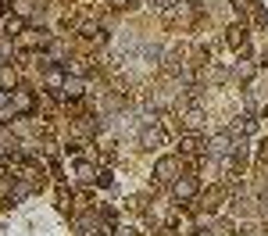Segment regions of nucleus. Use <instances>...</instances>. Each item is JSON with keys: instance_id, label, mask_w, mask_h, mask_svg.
I'll return each mask as SVG.
<instances>
[{"instance_id": "1", "label": "nucleus", "mask_w": 268, "mask_h": 236, "mask_svg": "<svg viewBox=\"0 0 268 236\" xmlns=\"http://www.w3.org/2000/svg\"><path fill=\"white\" fill-rule=\"evenodd\" d=\"M175 172H179V161H175V158H161V161H158V179L172 182V179H175Z\"/></svg>"}, {"instance_id": "2", "label": "nucleus", "mask_w": 268, "mask_h": 236, "mask_svg": "<svg viewBox=\"0 0 268 236\" xmlns=\"http://www.w3.org/2000/svg\"><path fill=\"white\" fill-rule=\"evenodd\" d=\"M193 193H197V179H193V175L175 179V197H193Z\"/></svg>"}, {"instance_id": "3", "label": "nucleus", "mask_w": 268, "mask_h": 236, "mask_svg": "<svg viewBox=\"0 0 268 236\" xmlns=\"http://www.w3.org/2000/svg\"><path fill=\"white\" fill-rule=\"evenodd\" d=\"M207 150H211V154H225V150H229V133H218V136L207 143Z\"/></svg>"}, {"instance_id": "4", "label": "nucleus", "mask_w": 268, "mask_h": 236, "mask_svg": "<svg viewBox=\"0 0 268 236\" xmlns=\"http://www.w3.org/2000/svg\"><path fill=\"white\" fill-rule=\"evenodd\" d=\"M11 104H15V108H18V111H33V97H29V93H25V90H18V93H15V97H11Z\"/></svg>"}, {"instance_id": "5", "label": "nucleus", "mask_w": 268, "mask_h": 236, "mask_svg": "<svg viewBox=\"0 0 268 236\" xmlns=\"http://www.w3.org/2000/svg\"><path fill=\"white\" fill-rule=\"evenodd\" d=\"M161 143V129H143V147H158Z\"/></svg>"}, {"instance_id": "6", "label": "nucleus", "mask_w": 268, "mask_h": 236, "mask_svg": "<svg viewBox=\"0 0 268 236\" xmlns=\"http://www.w3.org/2000/svg\"><path fill=\"white\" fill-rule=\"evenodd\" d=\"M75 175H79L82 182H90V179H97V175H93V165H86V161H79V165H75Z\"/></svg>"}, {"instance_id": "7", "label": "nucleus", "mask_w": 268, "mask_h": 236, "mask_svg": "<svg viewBox=\"0 0 268 236\" xmlns=\"http://www.w3.org/2000/svg\"><path fill=\"white\" fill-rule=\"evenodd\" d=\"M61 86L68 90V97H79V93H82V83H79V79H65Z\"/></svg>"}, {"instance_id": "8", "label": "nucleus", "mask_w": 268, "mask_h": 236, "mask_svg": "<svg viewBox=\"0 0 268 236\" xmlns=\"http://www.w3.org/2000/svg\"><path fill=\"white\" fill-rule=\"evenodd\" d=\"M200 118H204L200 111H186V125H190V129H197V125H200Z\"/></svg>"}, {"instance_id": "9", "label": "nucleus", "mask_w": 268, "mask_h": 236, "mask_svg": "<svg viewBox=\"0 0 268 236\" xmlns=\"http://www.w3.org/2000/svg\"><path fill=\"white\" fill-rule=\"evenodd\" d=\"M15 11H18V15H22V18H25V15H29V11H33V0H18V4H15Z\"/></svg>"}, {"instance_id": "10", "label": "nucleus", "mask_w": 268, "mask_h": 236, "mask_svg": "<svg viewBox=\"0 0 268 236\" xmlns=\"http://www.w3.org/2000/svg\"><path fill=\"white\" fill-rule=\"evenodd\" d=\"M8 104H11V93H8V90H0V108H8Z\"/></svg>"}]
</instances>
